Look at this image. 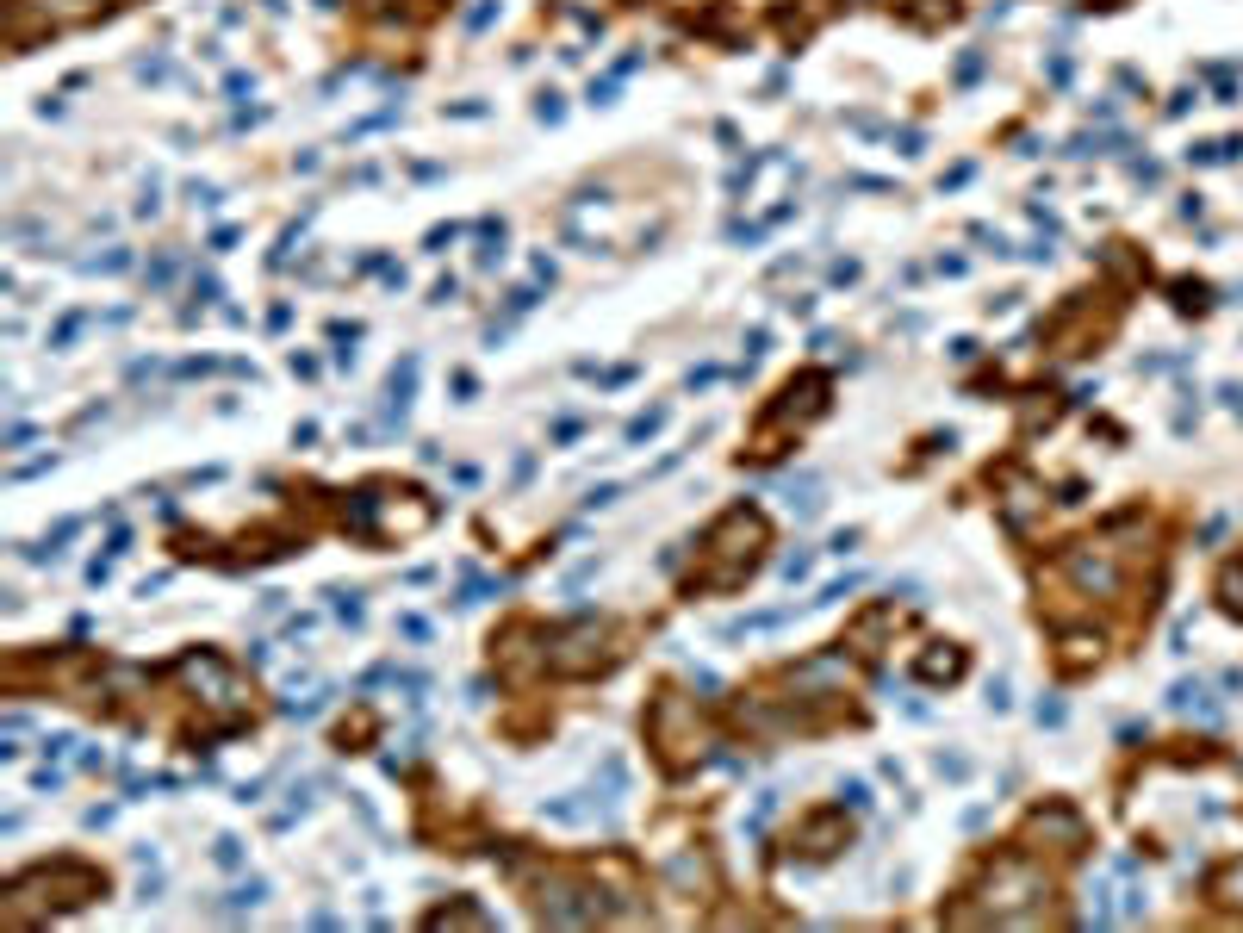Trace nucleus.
I'll use <instances>...</instances> for the list:
<instances>
[{"label": "nucleus", "mask_w": 1243, "mask_h": 933, "mask_svg": "<svg viewBox=\"0 0 1243 933\" xmlns=\"http://www.w3.org/2000/svg\"><path fill=\"white\" fill-rule=\"evenodd\" d=\"M535 119H547V125H560V94H541V106H535Z\"/></svg>", "instance_id": "obj_1"}, {"label": "nucleus", "mask_w": 1243, "mask_h": 933, "mask_svg": "<svg viewBox=\"0 0 1243 933\" xmlns=\"http://www.w3.org/2000/svg\"><path fill=\"white\" fill-rule=\"evenodd\" d=\"M1231 890H1237V902H1243V865H1237V871H1231Z\"/></svg>", "instance_id": "obj_2"}]
</instances>
